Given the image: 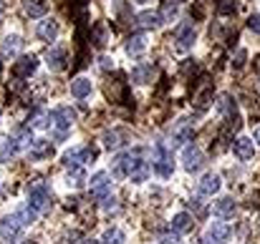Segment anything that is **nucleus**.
<instances>
[{"instance_id":"obj_1","label":"nucleus","mask_w":260,"mask_h":244,"mask_svg":"<svg viewBox=\"0 0 260 244\" xmlns=\"http://www.w3.org/2000/svg\"><path fill=\"white\" fill-rule=\"evenodd\" d=\"M74 121H76V111L71 106H58L51 111V139L53 141H66V136L71 134L74 129Z\"/></svg>"},{"instance_id":"obj_2","label":"nucleus","mask_w":260,"mask_h":244,"mask_svg":"<svg viewBox=\"0 0 260 244\" xmlns=\"http://www.w3.org/2000/svg\"><path fill=\"white\" fill-rule=\"evenodd\" d=\"M152 169H154V174L157 176H162V179H170L174 174V159H172V149H167V146H162V144H157L154 146V151H152Z\"/></svg>"},{"instance_id":"obj_3","label":"nucleus","mask_w":260,"mask_h":244,"mask_svg":"<svg viewBox=\"0 0 260 244\" xmlns=\"http://www.w3.org/2000/svg\"><path fill=\"white\" fill-rule=\"evenodd\" d=\"M142 161V149H132V151H124L119 154L114 161H111V176L114 179H124L132 174V169Z\"/></svg>"},{"instance_id":"obj_4","label":"nucleus","mask_w":260,"mask_h":244,"mask_svg":"<svg viewBox=\"0 0 260 244\" xmlns=\"http://www.w3.org/2000/svg\"><path fill=\"white\" fill-rule=\"evenodd\" d=\"M28 207L36 209V212H46L51 207V191L43 181H36L30 189H28Z\"/></svg>"},{"instance_id":"obj_5","label":"nucleus","mask_w":260,"mask_h":244,"mask_svg":"<svg viewBox=\"0 0 260 244\" xmlns=\"http://www.w3.org/2000/svg\"><path fill=\"white\" fill-rule=\"evenodd\" d=\"M96 161V149L91 146H74L71 151L63 154V164L66 166H84V164Z\"/></svg>"},{"instance_id":"obj_6","label":"nucleus","mask_w":260,"mask_h":244,"mask_svg":"<svg viewBox=\"0 0 260 244\" xmlns=\"http://www.w3.org/2000/svg\"><path fill=\"white\" fill-rule=\"evenodd\" d=\"M192 46H194V28H192V23H189V20H184V23L177 28L174 48H177V53H187Z\"/></svg>"},{"instance_id":"obj_7","label":"nucleus","mask_w":260,"mask_h":244,"mask_svg":"<svg viewBox=\"0 0 260 244\" xmlns=\"http://www.w3.org/2000/svg\"><path fill=\"white\" fill-rule=\"evenodd\" d=\"M23 224L18 222V217L13 214V217H5V219H0V239L3 242H15L20 234H23Z\"/></svg>"},{"instance_id":"obj_8","label":"nucleus","mask_w":260,"mask_h":244,"mask_svg":"<svg viewBox=\"0 0 260 244\" xmlns=\"http://www.w3.org/2000/svg\"><path fill=\"white\" fill-rule=\"evenodd\" d=\"M88 186H91V196H96V199H106L109 191H111V174H106V171L93 174Z\"/></svg>"},{"instance_id":"obj_9","label":"nucleus","mask_w":260,"mask_h":244,"mask_svg":"<svg viewBox=\"0 0 260 244\" xmlns=\"http://www.w3.org/2000/svg\"><path fill=\"white\" fill-rule=\"evenodd\" d=\"M230 234H233V229H230V224H225V222H212L210 227H207V234H205V242H212V244H225L230 239Z\"/></svg>"},{"instance_id":"obj_10","label":"nucleus","mask_w":260,"mask_h":244,"mask_svg":"<svg viewBox=\"0 0 260 244\" xmlns=\"http://www.w3.org/2000/svg\"><path fill=\"white\" fill-rule=\"evenodd\" d=\"M182 166H184V171H189V174H197V171L205 166V154H202L197 146H189V149H184Z\"/></svg>"},{"instance_id":"obj_11","label":"nucleus","mask_w":260,"mask_h":244,"mask_svg":"<svg viewBox=\"0 0 260 244\" xmlns=\"http://www.w3.org/2000/svg\"><path fill=\"white\" fill-rule=\"evenodd\" d=\"M189 139H192V124L179 121V124L172 129V136H170V149H179V146H184Z\"/></svg>"},{"instance_id":"obj_12","label":"nucleus","mask_w":260,"mask_h":244,"mask_svg":"<svg viewBox=\"0 0 260 244\" xmlns=\"http://www.w3.org/2000/svg\"><path fill=\"white\" fill-rule=\"evenodd\" d=\"M233 151H235V156L240 161H253V156H255V141L248 139V136H240V139H235Z\"/></svg>"},{"instance_id":"obj_13","label":"nucleus","mask_w":260,"mask_h":244,"mask_svg":"<svg viewBox=\"0 0 260 244\" xmlns=\"http://www.w3.org/2000/svg\"><path fill=\"white\" fill-rule=\"evenodd\" d=\"M134 23H137L139 28H144V30H157V28L165 23V18H162V13H157V10H144V13H139V15L134 18Z\"/></svg>"},{"instance_id":"obj_14","label":"nucleus","mask_w":260,"mask_h":244,"mask_svg":"<svg viewBox=\"0 0 260 244\" xmlns=\"http://www.w3.org/2000/svg\"><path fill=\"white\" fill-rule=\"evenodd\" d=\"M36 68H38V58H36V56H20V58L13 63V73L20 76V78H28Z\"/></svg>"},{"instance_id":"obj_15","label":"nucleus","mask_w":260,"mask_h":244,"mask_svg":"<svg viewBox=\"0 0 260 244\" xmlns=\"http://www.w3.org/2000/svg\"><path fill=\"white\" fill-rule=\"evenodd\" d=\"M220 186H222V181H220L217 174H205V176L200 179V184H197V191H200L202 196H212V194L220 191Z\"/></svg>"},{"instance_id":"obj_16","label":"nucleus","mask_w":260,"mask_h":244,"mask_svg":"<svg viewBox=\"0 0 260 244\" xmlns=\"http://www.w3.org/2000/svg\"><path fill=\"white\" fill-rule=\"evenodd\" d=\"M86 171H84V166H71L69 169V174H66V186L69 189H84L86 186Z\"/></svg>"},{"instance_id":"obj_17","label":"nucleus","mask_w":260,"mask_h":244,"mask_svg":"<svg viewBox=\"0 0 260 244\" xmlns=\"http://www.w3.org/2000/svg\"><path fill=\"white\" fill-rule=\"evenodd\" d=\"M147 51V35L139 30V33H132L129 40H126V53L129 56H142Z\"/></svg>"},{"instance_id":"obj_18","label":"nucleus","mask_w":260,"mask_h":244,"mask_svg":"<svg viewBox=\"0 0 260 244\" xmlns=\"http://www.w3.org/2000/svg\"><path fill=\"white\" fill-rule=\"evenodd\" d=\"M46 66L51 71H63L66 68V51L63 48H51L46 53Z\"/></svg>"},{"instance_id":"obj_19","label":"nucleus","mask_w":260,"mask_h":244,"mask_svg":"<svg viewBox=\"0 0 260 244\" xmlns=\"http://www.w3.org/2000/svg\"><path fill=\"white\" fill-rule=\"evenodd\" d=\"M20 141H18V136H10L8 141H3V146H0V164L10 161L13 156H18L20 154Z\"/></svg>"},{"instance_id":"obj_20","label":"nucleus","mask_w":260,"mask_h":244,"mask_svg":"<svg viewBox=\"0 0 260 244\" xmlns=\"http://www.w3.org/2000/svg\"><path fill=\"white\" fill-rule=\"evenodd\" d=\"M38 38L41 40H56L58 38V23L53 20V18H46V20H41V25H38Z\"/></svg>"},{"instance_id":"obj_21","label":"nucleus","mask_w":260,"mask_h":244,"mask_svg":"<svg viewBox=\"0 0 260 244\" xmlns=\"http://www.w3.org/2000/svg\"><path fill=\"white\" fill-rule=\"evenodd\" d=\"M192 227H194V222H192V214H187V212H179V214H174L172 229L177 232V234H189V232H192Z\"/></svg>"},{"instance_id":"obj_22","label":"nucleus","mask_w":260,"mask_h":244,"mask_svg":"<svg viewBox=\"0 0 260 244\" xmlns=\"http://www.w3.org/2000/svg\"><path fill=\"white\" fill-rule=\"evenodd\" d=\"M23 48V38L20 35H5L3 43H0V53L3 56H18Z\"/></svg>"},{"instance_id":"obj_23","label":"nucleus","mask_w":260,"mask_h":244,"mask_svg":"<svg viewBox=\"0 0 260 244\" xmlns=\"http://www.w3.org/2000/svg\"><path fill=\"white\" fill-rule=\"evenodd\" d=\"M28 151H30V156H33L36 161H41V159L51 156L53 146H51V141H46V139H36V141H33L30 146H28Z\"/></svg>"},{"instance_id":"obj_24","label":"nucleus","mask_w":260,"mask_h":244,"mask_svg":"<svg viewBox=\"0 0 260 244\" xmlns=\"http://www.w3.org/2000/svg\"><path fill=\"white\" fill-rule=\"evenodd\" d=\"M71 96L74 98H86V96H91V78L79 76L76 81H71Z\"/></svg>"},{"instance_id":"obj_25","label":"nucleus","mask_w":260,"mask_h":244,"mask_svg":"<svg viewBox=\"0 0 260 244\" xmlns=\"http://www.w3.org/2000/svg\"><path fill=\"white\" fill-rule=\"evenodd\" d=\"M215 214L222 217V219L233 217V214H235V201H233V196H222V199H217V201H215Z\"/></svg>"},{"instance_id":"obj_26","label":"nucleus","mask_w":260,"mask_h":244,"mask_svg":"<svg viewBox=\"0 0 260 244\" xmlns=\"http://www.w3.org/2000/svg\"><path fill=\"white\" fill-rule=\"evenodd\" d=\"M149 171H152V164L142 159V161H139L137 166H134V169H132L129 179H132L134 184H142V181H147V179H149Z\"/></svg>"},{"instance_id":"obj_27","label":"nucleus","mask_w":260,"mask_h":244,"mask_svg":"<svg viewBox=\"0 0 260 244\" xmlns=\"http://www.w3.org/2000/svg\"><path fill=\"white\" fill-rule=\"evenodd\" d=\"M152 78H154V68L149 63H142V66H137L132 71V81L134 83H149Z\"/></svg>"},{"instance_id":"obj_28","label":"nucleus","mask_w":260,"mask_h":244,"mask_svg":"<svg viewBox=\"0 0 260 244\" xmlns=\"http://www.w3.org/2000/svg\"><path fill=\"white\" fill-rule=\"evenodd\" d=\"M101 244H126V234H124L119 227H111V229H106V232H104Z\"/></svg>"},{"instance_id":"obj_29","label":"nucleus","mask_w":260,"mask_h":244,"mask_svg":"<svg viewBox=\"0 0 260 244\" xmlns=\"http://www.w3.org/2000/svg\"><path fill=\"white\" fill-rule=\"evenodd\" d=\"M121 139H124V134L121 131H106L104 136H101V144H104V149H119L121 146Z\"/></svg>"},{"instance_id":"obj_30","label":"nucleus","mask_w":260,"mask_h":244,"mask_svg":"<svg viewBox=\"0 0 260 244\" xmlns=\"http://www.w3.org/2000/svg\"><path fill=\"white\" fill-rule=\"evenodd\" d=\"M23 10H25L30 18H43V15H46V5L38 3V0H25V3H23Z\"/></svg>"},{"instance_id":"obj_31","label":"nucleus","mask_w":260,"mask_h":244,"mask_svg":"<svg viewBox=\"0 0 260 244\" xmlns=\"http://www.w3.org/2000/svg\"><path fill=\"white\" fill-rule=\"evenodd\" d=\"M217 108H220V113H222V116H235V98L222 96V98H220V103H217Z\"/></svg>"},{"instance_id":"obj_32","label":"nucleus","mask_w":260,"mask_h":244,"mask_svg":"<svg viewBox=\"0 0 260 244\" xmlns=\"http://www.w3.org/2000/svg\"><path fill=\"white\" fill-rule=\"evenodd\" d=\"M157 239H159V244H177L179 242V234H177V232H159V237H157Z\"/></svg>"},{"instance_id":"obj_33","label":"nucleus","mask_w":260,"mask_h":244,"mask_svg":"<svg viewBox=\"0 0 260 244\" xmlns=\"http://www.w3.org/2000/svg\"><path fill=\"white\" fill-rule=\"evenodd\" d=\"M217 10H220L222 15H230V13H235V0H220Z\"/></svg>"},{"instance_id":"obj_34","label":"nucleus","mask_w":260,"mask_h":244,"mask_svg":"<svg viewBox=\"0 0 260 244\" xmlns=\"http://www.w3.org/2000/svg\"><path fill=\"white\" fill-rule=\"evenodd\" d=\"M248 28H250L253 33H258V35H260V15H250V20H248Z\"/></svg>"},{"instance_id":"obj_35","label":"nucleus","mask_w":260,"mask_h":244,"mask_svg":"<svg viewBox=\"0 0 260 244\" xmlns=\"http://www.w3.org/2000/svg\"><path fill=\"white\" fill-rule=\"evenodd\" d=\"M253 141H258V144H260V126L253 131Z\"/></svg>"},{"instance_id":"obj_36","label":"nucleus","mask_w":260,"mask_h":244,"mask_svg":"<svg viewBox=\"0 0 260 244\" xmlns=\"http://www.w3.org/2000/svg\"><path fill=\"white\" fill-rule=\"evenodd\" d=\"M84 244H101V242H96V239H86Z\"/></svg>"},{"instance_id":"obj_37","label":"nucleus","mask_w":260,"mask_h":244,"mask_svg":"<svg viewBox=\"0 0 260 244\" xmlns=\"http://www.w3.org/2000/svg\"><path fill=\"white\" fill-rule=\"evenodd\" d=\"M0 18H3V5H0Z\"/></svg>"},{"instance_id":"obj_38","label":"nucleus","mask_w":260,"mask_h":244,"mask_svg":"<svg viewBox=\"0 0 260 244\" xmlns=\"http://www.w3.org/2000/svg\"><path fill=\"white\" fill-rule=\"evenodd\" d=\"M137 3H147V0H137Z\"/></svg>"}]
</instances>
